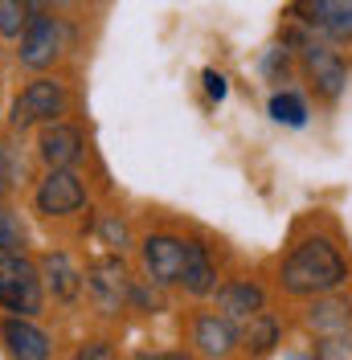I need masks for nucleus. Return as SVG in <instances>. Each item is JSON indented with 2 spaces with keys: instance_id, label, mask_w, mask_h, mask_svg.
I'll list each match as a JSON object with an SVG mask.
<instances>
[{
  "instance_id": "nucleus-1",
  "label": "nucleus",
  "mask_w": 352,
  "mask_h": 360,
  "mask_svg": "<svg viewBox=\"0 0 352 360\" xmlns=\"http://www.w3.org/2000/svg\"><path fill=\"white\" fill-rule=\"evenodd\" d=\"M279 283L287 295H299V299H315V295L340 291L348 283V262L340 258V250L332 246L328 238H308L287 254L283 270H279Z\"/></svg>"
},
{
  "instance_id": "nucleus-2",
  "label": "nucleus",
  "mask_w": 352,
  "mask_h": 360,
  "mask_svg": "<svg viewBox=\"0 0 352 360\" xmlns=\"http://www.w3.org/2000/svg\"><path fill=\"white\" fill-rule=\"evenodd\" d=\"M291 41L299 45V66H303V74L311 78L315 94L328 98V103H336V98L344 94V86H348V66H344L340 49H332L336 41L311 33L308 25H299V29L291 33Z\"/></svg>"
},
{
  "instance_id": "nucleus-3",
  "label": "nucleus",
  "mask_w": 352,
  "mask_h": 360,
  "mask_svg": "<svg viewBox=\"0 0 352 360\" xmlns=\"http://www.w3.org/2000/svg\"><path fill=\"white\" fill-rule=\"evenodd\" d=\"M45 303V278L42 262H29L21 254H0V307L13 315H42Z\"/></svg>"
},
{
  "instance_id": "nucleus-4",
  "label": "nucleus",
  "mask_w": 352,
  "mask_h": 360,
  "mask_svg": "<svg viewBox=\"0 0 352 360\" xmlns=\"http://www.w3.org/2000/svg\"><path fill=\"white\" fill-rule=\"evenodd\" d=\"M66 115V86L58 78H37L13 98V111H8V123L13 131H29L37 123H54Z\"/></svg>"
},
{
  "instance_id": "nucleus-5",
  "label": "nucleus",
  "mask_w": 352,
  "mask_h": 360,
  "mask_svg": "<svg viewBox=\"0 0 352 360\" xmlns=\"http://www.w3.org/2000/svg\"><path fill=\"white\" fill-rule=\"evenodd\" d=\"M21 49H17V62L25 70H49L58 58H62V49H66V29L58 17H49V13H37L33 21L25 25L21 33Z\"/></svg>"
},
{
  "instance_id": "nucleus-6",
  "label": "nucleus",
  "mask_w": 352,
  "mask_h": 360,
  "mask_svg": "<svg viewBox=\"0 0 352 360\" xmlns=\"http://www.w3.org/2000/svg\"><path fill=\"white\" fill-rule=\"evenodd\" d=\"M33 205L42 217H70L87 205V184L74 168H49L33 193Z\"/></svg>"
},
{
  "instance_id": "nucleus-7",
  "label": "nucleus",
  "mask_w": 352,
  "mask_h": 360,
  "mask_svg": "<svg viewBox=\"0 0 352 360\" xmlns=\"http://www.w3.org/2000/svg\"><path fill=\"white\" fill-rule=\"evenodd\" d=\"M291 17L328 41H352V0H295Z\"/></svg>"
},
{
  "instance_id": "nucleus-8",
  "label": "nucleus",
  "mask_w": 352,
  "mask_h": 360,
  "mask_svg": "<svg viewBox=\"0 0 352 360\" xmlns=\"http://www.w3.org/2000/svg\"><path fill=\"white\" fill-rule=\"evenodd\" d=\"M87 291H90V299L99 303V311L103 315H119V307L127 303V270H123V262H119L115 254L99 258V262H90Z\"/></svg>"
},
{
  "instance_id": "nucleus-9",
  "label": "nucleus",
  "mask_w": 352,
  "mask_h": 360,
  "mask_svg": "<svg viewBox=\"0 0 352 360\" xmlns=\"http://www.w3.org/2000/svg\"><path fill=\"white\" fill-rule=\"evenodd\" d=\"M184 250H189V242H184V238H172V233H152V238L139 246L152 283H160V287H176V283H180Z\"/></svg>"
},
{
  "instance_id": "nucleus-10",
  "label": "nucleus",
  "mask_w": 352,
  "mask_h": 360,
  "mask_svg": "<svg viewBox=\"0 0 352 360\" xmlns=\"http://www.w3.org/2000/svg\"><path fill=\"white\" fill-rule=\"evenodd\" d=\"M193 344H197L201 356H230V352L242 344L238 319H230L225 311L197 315V323H193Z\"/></svg>"
},
{
  "instance_id": "nucleus-11",
  "label": "nucleus",
  "mask_w": 352,
  "mask_h": 360,
  "mask_svg": "<svg viewBox=\"0 0 352 360\" xmlns=\"http://www.w3.org/2000/svg\"><path fill=\"white\" fill-rule=\"evenodd\" d=\"M303 323H308L315 336H348L352 332V303L340 299L336 291L315 295L311 307L303 311Z\"/></svg>"
},
{
  "instance_id": "nucleus-12",
  "label": "nucleus",
  "mask_w": 352,
  "mask_h": 360,
  "mask_svg": "<svg viewBox=\"0 0 352 360\" xmlns=\"http://www.w3.org/2000/svg\"><path fill=\"white\" fill-rule=\"evenodd\" d=\"M37 152H42V160L49 168H74L82 160V131L62 123V119H54V123H45L42 139H37Z\"/></svg>"
},
{
  "instance_id": "nucleus-13",
  "label": "nucleus",
  "mask_w": 352,
  "mask_h": 360,
  "mask_svg": "<svg viewBox=\"0 0 352 360\" xmlns=\"http://www.w3.org/2000/svg\"><path fill=\"white\" fill-rule=\"evenodd\" d=\"M0 340L13 356L21 360H45L49 356V336H45L37 323H29V315H13L0 323Z\"/></svg>"
},
{
  "instance_id": "nucleus-14",
  "label": "nucleus",
  "mask_w": 352,
  "mask_h": 360,
  "mask_svg": "<svg viewBox=\"0 0 352 360\" xmlns=\"http://www.w3.org/2000/svg\"><path fill=\"white\" fill-rule=\"evenodd\" d=\"M42 278H45V291L54 295L58 303H74L78 295H82V270L70 262V254L62 250H54V254H45L42 258Z\"/></svg>"
},
{
  "instance_id": "nucleus-15",
  "label": "nucleus",
  "mask_w": 352,
  "mask_h": 360,
  "mask_svg": "<svg viewBox=\"0 0 352 360\" xmlns=\"http://www.w3.org/2000/svg\"><path fill=\"white\" fill-rule=\"evenodd\" d=\"M176 287H184L189 295H218V266H213V258H209V246L205 242H189L184 250V266H180V283Z\"/></svg>"
},
{
  "instance_id": "nucleus-16",
  "label": "nucleus",
  "mask_w": 352,
  "mask_h": 360,
  "mask_svg": "<svg viewBox=\"0 0 352 360\" xmlns=\"http://www.w3.org/2000/svg\"><path fill=\"white\" fill-rule=\"evenodd\" d=\"M218 307L230 315V319H250V315H258L266 307L263 283H254V278H230L225 287H218Z\"/></svg>"
},
{
  "instance_id": "nucleus-17",
  "label": "nucleus",
  "mask_w": 352,
  "mask_h": 360,
  "mask_svg": "<svg viewBox=\"0 0 352 360\" xmlns=\"http://www.w3.org/2000/svg\"><path fill=\"white\" fill-rule=\"evenodd\" d=\"M279 340H283V323H279L275 315L270 311L250 315V323H246V332H242V344H246L250 356H266V352H275Z\"/></svg>"
},
{
  "instance_id": "nucleus-18",
  "label": "nucleus",
  "mask_w": 352,
  "mask_h": 360,
  "mask_svg": "<svg viewBox=\"0 0 352 360\" xmlns=\"http://www.w3.org/2000/svg\"><path fill=\"white\" fill-rule=\"evenodd\" d=\"M37 17L33 0H0V37L4 41H21L25 25Z\"/></svg>"
},
{
  "instance_id": "nucleus-19",
  "label": "nucleus",
  "mask_w": 352,
  "mask_h": 360,
  "mask_svg": "<svg viewBox=\"0 0 352 360\" xmlns=\"http://www.w3.org/2000/svg\"><path fill=\"white\" fill-rule=\"evenodd\" d=\"M270 115H275V123H283V127H303V123H308V103H303L295 90H279V94L270 98Z\"/></svg>"
},
{
  "instance_id": "nucleus-20",
  "label": "nucleus",
  "mask_w": 352,
  "mask_h": 360,
  "mask_svg": "<svg viewBox=\"0 0 352 360\" xmlns=\"http://www.w3.org/2000/svg\"><path fill=\"white\" fill-rule=\"evenodd\" d=\"M25 250V225L13 209L0 205V254H21Z\"/></svg>"
},
{
  "instance_id": "nucleus-21",
  "label": "nucleus",
  "mask_w": 352,
  "mask_h": 360,
  "mask_svg": "<svg viewBox=\"0 0 352 360\" xmlns=\"http://www.w3.org/2000/svg\"><path fill=\"white\" fill-rule=\"evenodd\" d=\"M99 233H103V242H107L111 250H127L132 246V233H127V225L119 221V217H103Z\"/></svg>"
},
{
  "instance_id": "nucleus-22",
  "label": "nucleus",
  "mask_w": 352,
  "mask_h": 360,
  "mask_svg": "<svg viewBox=\"0 0 352 360\" xmlns=\"http://www.w3.org/2000/svg\"><path fill=\"white\" fill-rule=\"evenodd\" d=\"M315 356H352V332L348 336H320V344H315Z\"/></svg>"
},
{
  "instance_id": "nucleus-23",
  "label": "nucleus",
  "mask_w": 352,
  "mask_h": 360,
  "mask_svg": "<svg viewBox=\"0 0 352 360\" xmlns=\"http://www.w3.org/2000/svg\"><path fill=\"white\" fill-rule=\"evenodd\" d=\"M287 70H291V62H287V45H283V49H270V53H266V62H263V74H266V78H275V82H283Z\"/></svg>"
},
{
  "instance_id": "nucleus-24",
  "label": "nucleus",
  "mask_w": 352,
  "mask_h": 360,
  "mask_svg": "<svg viewBox=\"0 0 352 360\" xmlns=\"http://www.w3.org/2000/svg\"><path fill=\"white\" fill-rule=\"evenodd\" d=\"M205 90H209V98H225V78H221L218 70H205Z\"/></svg>"
},
{
  "instance_id": "nucleus-25",
  "label": "nucleus",
  "mask_w": 352,
  "mask_h": 360,
  "mask_svg": "<svg viewBox=\"0 0 352 360\" xmlns=\"http://www.w3.org/2000/svg\"><path fill=\"white\" fill-rule=\"evenodd\" d=\"M13 184V164H8V152H4V143H0V193Z\"/></svg>"
},
{
  "instance_id": "nucleus-26",
  "label": "nucleus",
  "mask_w": 352,
  "mask_h": 360,
  "mask_svg": "<svg viewBox=\"0 0 352 360\" xmlns=\"http://www.w3.org/2000/svg\"><path fill=\"white\" fill-rule=\"evenodd\" d=\"M107 360L111 356V348H107V344H87V348H82V352H78V360Z\"/></svg>"
},
{
  "instance_id": "nucleus-27",
  "label": "nucleus",
  "mask_w": 352,
  "mask_h": 360,
  "mask_svg": "<svg viewBox=\"0 0 352 360\" xmlns=\"http://www.w3.org/2000/svg\"><path fill=\"white\" fill-rule=\"evenodd\" d=\"M49 4H54V8H66V4H74V0H49Z\"/></svg>"
}]
</instances>
